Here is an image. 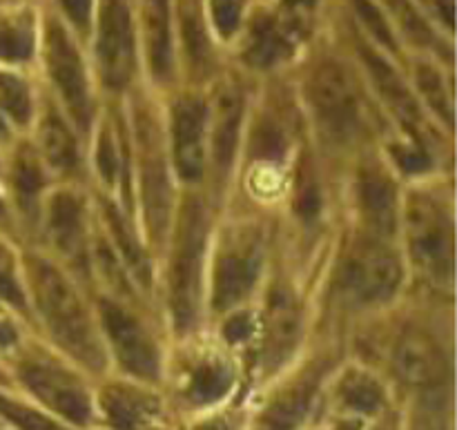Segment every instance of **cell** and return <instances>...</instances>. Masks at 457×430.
I'll return each mask as SVG.
<instances>
[{
    "label": "cell",
    "mask_w": 457,
    "mask_h": 430,
    "mask_svg": "<svg viewBox=\"0 0 457 430\" xmlns=\"http://www.w3.org/2000/svg\"><path fill=\"white\" fill-rule=\"evenodd\" d=\"M29 284L40 319L58 346L89 368L103 366V348L92 315L70 277L38 257L29 261Z\"/></svg>",
    "instance_id": "obj_1"
},
{
    "label": "cell",
    "mask_w": 457,
    "mask_h": 430,
    "mask_svg": "<svg viewBox=\"0 0 457 430\" xmlns=\"http://www.w3.org/2000/svg\"><path fill=\"white\" fill-rule=\"evenodd\" d=\"M205 241H208V212L199 199H190L179 212L168 275L170 315L181 333L190 330L199 315Z\"/></svg>",
    "instance_id": "obj_2"
},
{
    "label": "cell",
    "mask_w": 457,
    "mask_h": 430,
    "mask_svg": "<svg viewBox=\"0 0 457 430\" xmlns=\"http://www.w3.org/2000/svg\"><path fill=\"white\" fill-rule=\"evenodd\" d=\"M406 244L411 259L424 277L445 284L453 281V219L428 194L411 196L404 210Z\"/></svg>",
    "instance_id": "obj_3"
},
{
    "label": "cell",
    "mask_w": 457,
    "mask_h": 430,
    "mask_svg": "<svg viewBox=\"0 0 457 430\" xmlns=\"http://www.w3.org/2000/svg\"><path fill=\"white\" fill-rule=\"evenodd\" d=\"M263 261V232L253 223L232 226L223 235L212 266V308L228 312L239 306L259 279Z\"/></svg>",
    "instance_id": "obj_4"
},
{
    "label": "cell",
    "mask_w": 457,
    "mask_h": 430,
    "mask_svg": "<svg viewBox=\"0 0 457 430\" xmlns=\"http://www.w3.org/2000/svg\"><path fill=\"white\" fill-rule=\"evenodd\" d=\"M306 96L317 128L328 141L346 143L355 138L361 125L360 94L342 65L324 62L317 67L308 80Z\"/></svg>",
    "instance_id": "obj_5"
},
{
    "label": "cell",
    "mask_w": 457,
    "mask_h": 430,
    "mask_svg": "<svg viewBox=\"0 0 457 430\" xmlns=\"http://www.w3.org/2000/svg\"><path fill=\"white\" fill-rule=\"evenodd\" d=\"M339 279L353 302L375 306L395 297L404 279V268L391 245L379 239H364L344 259Z\"/></svg>",
    "instance_id": "obj_6"
},
{
    "label": "cell",
    "mask_w": 457,
    "mask_h": 430,
    "mask_svg": "<svg viewBox=\"0 0 457 430\" xmlns=\"http://www.w3.org/2000/svg\"><path fill=\"white\" fill-rule=\"evenodd\" d=\"M45 62H47L49 79L65 105L70 120L79 129L87 132L94 116L87 71H85L83 58L76 45L56 22L49 25L47 36H45Z\"/></svg>",
    "instance_id": "obj_7"
},
{
    "label": "cell",
    "mask_w": 457,
    "mask_h": 430,
    "mask_svg": "<svg viewBox=\"0 0 457 430\" xmlns=\"http://www.w3.org/2000/svg\"><path fill=\"white\" fill-rule=\"evenodd\" d=\"M138 174H141V199L145 210L147 230L161 241L170 230L172 214V186H170L168 163L161 154V141L154 125L147 116H141L137 125Z\"/></svg>",
    "instance_id": "obj_8"
},
{
    "label": "cell",
    "mask_w": 457,
    "mask_h": 430,
    "mask_svg": "<svg viewBox=\"0 0 457 430\" xmlns=\"http://www.w3.org/2000/svg\"><path fill=\"white\" fill-rule=\"evenodd\" d=\"M98 312H101L103 333H105L110 346L114 348L123 368L137 377H156L159 375V348H156L154 337L141 324V319L110 297H103L98 302Z\"/></svg>",
    "instance_id": "obj_9"
},
{
    "label": "cell",
    "mask_w": 457,
    "mask_h": 430,
    "mask_svg": "<svg viewBox=\"0 0 457 430\" xmlns=\"http://www.w3.org/2000/svg\"><path fill=\"white\" fill-rule=\"evenodd\" d=\"M311 21L308 0H288L279 16L266 18L250 31L245 62L257 70H270L288 61L299 47Z\"/></svg>",
    "instance_id": "obj_10"
},
{
    "label": "cell",
    "mask_w": 457,
    "mask_h": 430,
    "mask_svg": "<svg viewBox=\"0 0 457 430\" xmlns=\"http://www.w3.org/2000/svg\"><path fill=\"white\" fill-rule=\"evenodd\" d=\"M96 62L105 87L120 92L134 76L132 18L123 0H105L98 21Z\"/></svg>",
    "instance_id": "obj_11"
},
{
    "label": "cell",
    "mask_w": 457,
    "mask_h": 430,
    "mask_svg": "<svg viewBox=\"0 0 457 430\" xmlns=\"http://www.w3.org/2000/svg\"><path fill=\"white\" fill-rule=\"evenodd\" d=\"M174 170L183 183H199L208 168V105L186 96L172 107Z\"/></svg>",
    "instance_id": "obj_12"
},
{
    "label": "cell",
    "mask_w": 457,
    "mask_h": 430,
    "mask_svg": "<svg viewBox=\"0 0 457 430\" xmlns=\"http://www.w3.org/2000/svg\"><path fill=\"white\" fill-rule=\"evenodd\" d=\"M21 377L40 401H45L49 409L61 413L62 418L83 424L92 415L85 388L80 386L79 379L70 370L58 366L56 361L43 360V357L27 360L21 366Z\"/></svg>",
    "instance_id": "obj_13"
},
{
    "label": "cell",
    "mask_w": 457,
    "mask_h": 430,
    "mask_svg": "<svg viewBox=\"0 0 457 430\" xmlns=\"http://www.w3.org/2000/svg\"><path fill=\"white\" fill-rule=\"evenodd\" d=\"M303 312L299 297L288 284H275L263 303L262 342L268 366H281L299 343Z\"/></svg>",
    "instance_id": "obj_14"
},
{
    "label": "cell",
    "mask_w": 457,
    "mask_h": 430,
    "mask_svg": "<svg viewBox=\"0 0 457 430\" xmlns=\"http://www.w3.org/2000/svg\"><path fill=\"white\" fill-rule=\"evenodd\" d=\"M45 227L54 248L79 270L89 266L85 201L71 190L54 192L45 205Z\"/></svg>",
    "instance_id": "obj_15"
},
{
    "label": "cell",
    "mask_w": 457,
    "mask_h": 430,
    "mask_svg": "<svg viewBox=\"0 0 457 430\" xmlns=\"http://www.w3.org/2000/svg\"><path fill=\"white\" fill-rule=\"evenodd\" d=\"M357 208L370 235L391 239L400 226V196L393 178L379 168H364L357 177Z\"/></svg>",
    "instance_id": "obj_16"
},
{
    "label": "cell",
    "mask_w": 457,
    "mask_h": 430,
    "mask_svg": "<svg viewBox=\"0 0 457 430\" xmlns=\"http://www.w3.org/2000/svg\"><path fill=\"white\" fill-rule=\"evenodd\" d=\"M244 123V96L237 87H221L208 107V159L217 174H226L235 161Z\"/></svg>",
    "instance_id": "obj_17"
},
{
    "label": "cell",
    "mask_w": 457,
    "mask_h": 430,
    "mask_svg": "<svg viewBox=\"0 0 457 430\" xmlns=\"http://www.w3.org/2000/svg\"><path fill=\"white\" fill-rule=\"evenodd\" d=\"M364 62L370 71V79H373L375 89L379 92V96L384 98L386 107L391 110V114L395 116L402 123V128H406V132L415 138V143H422L424 145V134L420 132V128L424 129V116L420 110V103L415 101V96L411 94V89L406 87V83L402 80V76L397 74L395 67L388 61H384L379 54H375L373 49H364Z\"/></svg>",
    "instance_id": "obj_18"
},
{
    "label": "cell",
    "mask_w": 457,
    "mask_h": 430,
    "mask_svg": "<svg viewBox=\"0 0 457 430\" xmlns=\"http://www.w3.org/2000/svg\"><path fill=\"white\" fill-rule=\"evenodd\" d=\"M393 364L400 377L413 386H431L440 382L446 368V360L436 339L418 328L406 330L397 339Z\"/></svg>",
    "instance_id": "obj_19"
},
{
    "label": "cell",
    "mask_w": 457,
    "mask_h": 430,
    "mask_svg": "<svg viewBox=\"0 0 457 430\" xmlns=\"http://www.w3.org/2000/svg\"><path fill=\"white\" fill-rule=\"evenodd\" d=\"M103 221H105L107 235H110L112 250L116 257H120V266L143 285L150 288L152 284V266L150 257H147L145 248H143L141 239L134 232L129 219L120 212L119 205L114 201H103L101 205Z\"/></svg>",
    "instance_id": "obj_20"
},
{
    "label": "cell",
    "mask_w": 457,
    "mask_h": 430,
    "mask_svg": "<svg viewBox=\"0 0 457 430\" xmlns=\"http://www.w3.org/2000/svg\"><path fill=\"white\" fill-rule=\"evenodd\" d=\"M145 52L152 76L168 80L172 71V31H170V0H145Z\"/></svg>",
    "instance_id": "obj_21"
},
{
    "label": "cell",
    "mask_w": 457,
    "mask_h": 430,
    "mask_svg": "<svg viewBox=\"0 0 457 430\" xmlns=\"http://www.w3.org/2000/svg\"><path fill=\"white\" fill-rule=\"evenodd\" d=\"M40 154L43 163L49 165L52 172L74 174L79 168V145L70 125L61 119V114L52 112L43 119L38 132Z\"/></svg>",
    "instance_id": "obj_22"
},
{
    "label": "cell",
    "mask_w": 457,
    "mask_h": 430,
    "mask_svg": "<svg viewBox=\"0 0 457 430\" xmlns=\"http://www.w3.org/2000/svg\"><path fill=\"white\" fill-rule=\"evenodd\" d=\"M103 409L112 424L120 430L143 428L156 415L154 400L134 388H110L103 397Z\"/></svg>",
    "instance_id": "obj_23"
},
{
    "label": "cell",
    "mask_w": 457,
    "mask_h": 430,
    "mask_svg": "<svg viewBox=\"0 0 457 430\" xmlns=\"http://www.w3.org/2000/svg\"><path fill=\"white\" fill-rule=\"evenodd\" d=\"M40 156L36 152L21 150L13 159V172H12V186L13 194H16L18 205L25 214H34L38 210L40 194H43L45 186V170Z\"/></svg>",
    "instance_id": "obj_24"
},
{
    "label": "cell",
    "mask_w": 457,
    "mask_h": 430,
    "mask_svg": "<svg viewBox=\"0 0 457 430\" xmlns=\"http://www.w3.org/2000/svg\"><path fill=\"white\" fill-rule=\"evenodd\" d=\"M315 393V377H306L284 393L262 419V430H295L306 415Z\"/></svg>",
    "instance_id": "obj_25"
},
{
    "label": "cell",
    "mask_w": 457,
    "mask_h": 430,
    "mask_svg": "<svg viewBox=\"0 0 457 430\" xmlns=\"http://www.w3.org/2000/svg\"><path fill=\"white\" fill-rule=\"evenodd\" d=\"M181 29L183 40H186L187 62H192V70L196 74H204L210 70L212 56H210L208 31H205L199 0H181Z\"/></svg>",
    "instance_id": "obj_26"
},
{
    "label": "cell",
    "mask_w": 457,
    "mask_h": 430,
    "mask_svg": "<svg viewBox=\"0 0 457 430\" xmlns=\"http://www.w3.org/2000/svg\"><path fill=\"white\" fill-rule=\"evenodd\" d=\"M230 368L219 357H208L192 373L190 393L199 401H214L230 386Z\"/></svg>",
    "instance_id": "obj_27"
},
{
    "label": "cell",
    "mask_w": 457,
    "mask_h": 430,
    "mask_svg": "<svg viewBox=\"0 0 457 430\" xmlns=\"http://www.w3.org/2000/svg\"><path fill=\"white\" fill-rule=\"evenodd\" d=\"M34 52V34L25 18H0V58L9 62L27 61Z\"/></svg>",
    "instance_id": "obj_28"
},
{
    "label": "cell",
    "mask_w": 457,
    "mask_h": 430,
    "mask_svg": "<svg viewBox=\"0 0 457 430\" xmlns=\"http://www.w3.org/2000/svg\"><path fill=\"white\" fill-rule=\"evenodd\" d=\"M0 110L16 123H27L34 112L31 92L25 80L0 71Z\"/></svg>",
    "instance_id": "obj_29"
},
{
    "label": "cell",
    "mask_w": 457,
    "mask_h": 430,
    "mask_svg": "<svg viewBox=\"0 0 457 430\" xmlns=\"http://www.w3.org/2000/svg\"><path fill=\"white\" fill-rule=\"evenodd\" d=\"M342 397L351 409L361 410V413H370L378 410L382 404V391L378 384L361 373H351L342 382Z\"/></svg>",
    "instance_id": "obj_30"
},
{
    "label": "cell",
    "mask_w": 457,
    "mask_h": 430,
    "mask_svg": "<svg viewBox=\"0 0 457 430\" xmlns=\"http://www.w3.org/2000/svg\"><path fill=\"white\" fill-rule=\"evenodd\" d=\"M418 87H420V94L424 96V101L437 112V116H445L446 123L451 125V120H453V105H451L449 89L445 87V80H442L440 71L433 70V67L428 65H420Z\"/></svg>",
    "instance_id": "obj_31"
},
{
    "label": "cell",
    "mask_w": 457,
    "mask_h": 430,
    "mask_svg": "<svg viewBox=\"0 0 457 430\" xmlns=\"http://www.w3.org/2000/svg\"><path fill=\"white\" fill-rule=\"evenodd\" d=\"M0 297L21 312L27 310L25 290H22L21 277H18L13 254L0 244Z\"/></svg>",
    "instance_id": "obj_32"
},
{
    "label": "cell",
    "mask_w": 457,
    "mask_h": 430,
    "mask_svg": "<svg viewBox=\"0 0 457 430\" xmlns=\"http://www.w3.org/2000/svg\"><path fill=\"white\" fill-rule=\"evenodd\" d=\"M0 413L9 419V422L16 424L21 430H62L58 424H54L52 419H47L45 415L36 413V410L27 409V406L16 404V401L7 400V397L0 395Z\"/></svg>",
    "instance_id": "obj_33"
},
{
    "label": "cell",
    "mask_w": 457,
    "mask_h": 430,
    "mask_svg": "<svg viewBox=\"0 0 457 430\" xmlns=\"http://www.w3.org/2000/svg\"><path fill=\"white\" fill-rule=\"evenodd\" d=\"M320 187H317L315 177L308 170H303L302 177H299L297 196H295V210L302 219H312L320 212Z\"/></svg>",
    "instance_id": "obj_34"
},
{
    "label": "cell",
    "mask_w": 457,
    "mask_h": 430,
    "mask_svg": "<svg viewBox=\"0 0 457 430\" xmlns=\"http://www.w3.org/2000/svg\"><path fill=\"white\" fill-rule=\"evenodd\" d=\"M214 27L221 36L235 34L239 27V0H210Z\"/></svg>",
    "instance_id": "obj_35"
},
{
    "label": "cell",
    "mask_w": 457,
    "mask_h": 430,
    "mask_svg": "<svg viewBox=\"0 0 457 430\" xmlns=\"http://www.w3.org/2000/svg\"><path fill=\"white\" fill-rule=\"evenodd\" d=\"M96 161H98V174L103 177V181L114 183L116 177H119V170H120L119 168V154H116L114 138H112L107 132L101 134Z\"/></svg>",
    "instance_id": "obj_36"
},
{
    "label": "cell",
    "mask_w": 457,
    "mask_h": 430,
    "mask_svg": "<svg viewBox=\"0 0 457 430\" xmlns=\"http://www.w3.org/2000/svg\"><path fill=\"white\" fill-rule=\"evenodd\" d=\"M357 7H360V13H361V18L366 21V25L373 29V34L378 36L384 45H388V47H395V38H393L391 29L386 27V22H384L382 13L378 12V7H375L373 3H366V0H360V3H357Z\"/></svg>",
    "instance_id": "obj_37"
},
{
    "label": "cell",
    "mask_w": 457,
    "mask_h": 430,
    "mask_svg": "<svg viewBox=\"0 0 457 430\" xmlns=\"http://www.w3.org/2000/svg\"><path fill=\"white\" fill-rule=\"evenodd\" d=\"M254 330V321L250 319L244 312H235V315L228 317V321L223 324V337L230 343H239L244 339H248Z\"/></svg>",
    "instance_id": "obj_38"
},
{
    "label": "cell",
    "mask_w": 457,
    "mask_h": 430,
    "mask_svg": "<svg viewBox=\"0 0 457 430\" xmlns=\"http://www.w3.org/2000/svg\"><path fill=\"white\" fill-rule=\"evenodd\" d=\"M61 4L74 25L79 27L89 25V16H92V0H61Z\"/></svg>",
    "instance_id": "obj_39"
},
{
    "label": "cell",
    "mask_w": 457,
    "mask_h": 430,
    "mask_svg": "<svg viewBox=\"0 0 457 430\" xmlns=\"http://www.w3.org/2000/svg\"><path fill=\"white\" fill-rule=\"evenodd\" d=\"M13 342H16L13 328L9 324H4V321H0V346H12Z\"/></svg>",
    "instance_id": "obj_40"
},
{
    "label": "cell",
    "mask_w": 457,
    "mask_h": 430,
    "mask_svg": "<svg viewBox=\"0 0 457 430\" xmlns=\"http://www.w3.org/2000/svg\"><path fill=\"white\" fill-rule=\"evenodd\" d=\"M9 136V129H7V123H4L3 114H0V141H4V138Z\"/></svg>",
    "instance_id": "obj_41"
},
{
    "label": "cell",
    "mask_w": 457,
    "mask_h": 430,
    "mask_svg": "<svg viewBox=\"0 0 457 430\" xmlns=\"http://www.w3.org/2000/svg\"><path fill=\"white\" fill-rule=\"evenodd\" d=\"M4 219H7V208H4V203H3V196H0V223H3Z\"/></svg>",
    "instance_id": "obj_42"
}]
</instances>
